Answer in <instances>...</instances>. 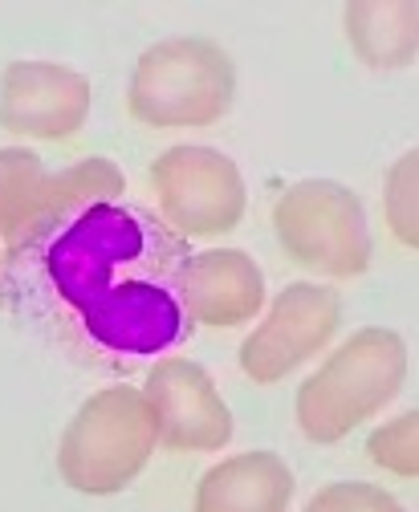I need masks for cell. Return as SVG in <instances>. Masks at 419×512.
Instances as JSON below:
<instances>
[{
	"label": "cell",
	"instance_id": "6da1fadb",
	"mask_svg": "<svg viewBox=\"0 0 419 512\" xmlns=\"http://www.w3.org/2000/svg\"><path fill=\"white\" fill-rule=\"evenodd\" d=\"M37 236L53 297L94 346L151 358L179 342L188 326L179 289L192 248L155 212L102 200L57 216Z\"/></svg>",
	"mask_w": 419,
	"mask_h": 512
},
{
	"label": "cell",
	"instance_id": "7a4b0ae2",
	"mask_svg": "<svg viewBox=\"0 0 419 512\" xmlns=\"http://www.w3.org/2000/svg\"><path fill=\"white\" fill-rule=\"evenodd\" d=\"M411 370V354L399 330L363 326L330 346L322 366L297 382L293 415L310 443H342L350 431L387 411Z\"/></svg>",
	"mask_w": 419,
	"mask_h": 512
},
{
	"label": "cell",
	"instance_id": "3957f363",
	"mask_svg": "<svg viewBox=\"0 0 419 512\" xmlns=\"http://www.w3.org/2000/svg\"><path fill=\"white\" fill-rule=\"evenodd\" d=\"M236 98L232 53L196 33L147 45L127 82V110L151 131H200L220 122Z\"/></svg>",
	"mask_w": 419,
	"mask_h": 512
},
{
	"label": "cell",
	"instance_id": "277c9868",
	"mask_svg": "<svg viewBox=\"0 0 419 512\" xmlns=\"http://www.w3.org/2000/svg\"><path fill=\"white\" fill-rule=\"evenodd\" d=\"M159 452V427L139 387L94 391L57 443V476L82 496L127 492Z\"/></svg>",
	"mask_w": 419,
	"mask_h": 512
},
{
	"label": "cell",
	"instance_id": "5b68a950",
	"mask_svg": "<svg viewBox=\"0 0 419 512\" xmlns=\"http://www.w3.org/2000/svg\"><path fill=\"white\" fill-rule=\"evenodd\" d=\"M273 236L289 261L322 277V285L363 277L375 256L371 216L358 191L322 175L297 179L281 191L273 204Z\"/></svg>",
	"mask_w": 419,
	"mask_h": 512
},
{
	"label": "cell",
	"instance_id": "8992f818",
	"mask_svg": "<svg viewBox=\"0 0 419 512\" xmlns=\"http://www.w3.org/2000/svg\"><path fill=\"white\" fill-rule=\"evenodd\" d=\"M155 216L179 240H220L249 216V183L216 147H167L147 167Z\"/></svg>",
	"mask_w": 419,
	"mask_h": 512
},
{
	"label": "cell",
	"instance_id": "52a82bcc",
	"mask_svg": "<svg viewBox=\"0 0 419 512\" xmlns=\"http://www.w3.org/2000/svg\"><path fill=\"white\" fill-rule=\"evenodd\" d=\"M127 175L110 159H82L62 171H49L37 151H0V261L33 240L45 224L86 204L123 200Z\"/></svg>",
	"mask_w": 419,
	"mask_h": 512
},
{
	"label": "cell",
	"instance_id": "ba28073f",
	"mask_svg": "<svg viewBox=\"0 0 419 512\" xmlns=\"http://www.w3.org/2000/svg\"><path fill=\"white\" fill-rule=\"evenodd\" d=\"M342 293L322 281H293L265 309L249 338L236 346V366L257 387L293 378L326 354L342 330Z\"/></svg>",
	"mask_w": 419,
	"mask_h": 512
},
{
	"label": "cell",
	"instance_id": "9c48e42d",
	"mask_svg": "<svg viewBox=\"0 0 419 512\" xmlns=\"http://www.w3.org/2000/svg\"><path fill=\"white\" fill-rule=\"evenodd\" d=\"M143 399L159 427V447L175 456H212L232 443L236 419L216 387V378L184 354H167L151 366Z\"/></svg>",
	"mask_w": 419,
	"mask_h": 512
},
{
	"label": "cell",
	"instance_id": "30bf717a",
	"mask_svg": "<svg viewBox=\"0 0 419 512\" xmlns=\"http://www.w3.org/2000/svg\"><path fill=\"white\" fill-rule=\"evenodd\" d=\"M90 78L62 61L25 57L0 74V131L21 143H62L90 118Z\"/></svg>",
	"mask_w": 419,
	"mask_h": 512
},
{
	"label": "cell",
	"instance_id": "8fae6325",
	"mask_svg": "<svg viewBox=\"0 0 419 512\" xmlns=\"http://www.w3.org/2000/svg\"><path fill=\"white\" fill-rule=\"evenodd\" d=\"M184 317L208 330L249 326L269 305L265 269L241 248H200L188 256L184 269Z\"/></svg>",
	"mask_w": 419,
	"mask_h": 512
},
{
	"label": "cell",
	"instance_id": "7c38bea8",
	"mask_svg": "<svg viewBox=\"0 0 419 512\" xmlns=\"http://www.w3.org/2000/svg\"><path fill=\"white\" fill-rule=\"evenodd\" d=\"M297 492L293 468L277 452H236L212 464L192 492V512H289Z\"/></svg>",
	"mask_w": 419,
	"mask_h": 512
},
{
	"label": "cell",
	"instance_id": "4fadbf2b",
	"mask_svg": "<svg viewBox=\"0 0 419 512\" xmlns=\"http://www.w3.org/2000/svg\"><path fill=\"white\" fill-rule=\"evenodd\" d=\"M342 33L354 57L371 70L415 66L419 5L415 0H354V5L342 9Z\"/></svg>",
	"mask_w": 419,
	"mask_h": 512
},
{
	"label": "cell",
	"instance_id": "5bb4252c",
	"mask_svg": "<svg viewBox=\"0 0 419 512\" xmlns=\"http://www.w3.org/2000/svg\"><path fill=\"white\" fill-rule=\"evenodd\" d=\"M383 220L403 248H419V151H403L383 179Z\"/></svg>",
	"mask_w": 419,
	"mask_h": 512
},
{
	"label": "cell",
	"instance_id": "9a60e30c",
	"mask_svg": "<svg viewBox=\"0 0 419 512\" xmlns=\"http://www.w3.org/2000/svg\"><path fill=\"white\" fill-rule=\"evenodd\" d=\"M367 460L387 476L415 480L419 476V411H399L367 435Z\"/></svg>",
	"mask_w": 419,
	"mask_h": 512
},
{
	"label": "cell",
	"instance_id": "2e32d148",
	"mask_svg": "<svg viewBox=\"0 0 419 512\" xmlns=\"http://www.w3.org/2000/svg\"><path fill=\"white\" fill-rule=\"evenodd\" d=\"M302 512H407V508L371 480H334L318 488Z\"/></svg>",
	"mask_w": 419,
	"mask_h": 512
}]
</instances>
